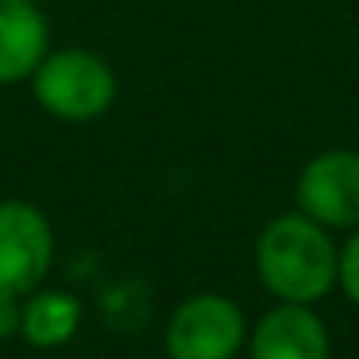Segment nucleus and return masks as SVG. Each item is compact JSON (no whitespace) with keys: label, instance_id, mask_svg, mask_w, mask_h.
<instances>
[{"label":"nucleus","instance_id":"obj_3","mask_svg":"<svg viewBox=\"0 0 359 359\" xmlns=\"http://www.w3.org/2000/svg\"><path fill=\"white\" fill-rule=\"evenodd\" d=\"M248 348V317L228 294H189L166 320L170 359H236Z\"/></svg>","mask_w":359,"mask_h":359},{"label":"nucleus","instance_id":"obj_7","mask_svg":"<svg viewBox=\"0 0 359 359\" xmlns=\"http://www.w3.org/2000/svg\"><path fill=\"white\" fill-rule=\"evenodd\" d=\"M50 50V24L35 0H0V86H24Z\"/></svg>","mask_w":359,"mask_h":359},{"label":"nucleus","instance_id":"obj_5","mask_svg":"<svg viewBox=\"0 0 359 359\" xmlns=\"http://www.w3.org/2000/svg\"><path fill=\"white\" fill-rule=\"evenodd\" d=\"M297 212L313 217L328 232L359 228V151L328 147L302 166L294 182Z\"/></svg>","mask_w":359,"mask_h":359},{"label":"nucleus","instance_id":"obj_2","mask_svg":"<svg viewBox=\"0 0 359 359\" xmlns=\"http://www.w3.org/2000/svg\"><path fill=\"white\" fill-rule=\"evenodd\" d=\"M32 97L47 116L62 124H89L101 120L116 104L120 81L109 58L89 47H58L47 50L35 74L27 78Z\"/></svg>","mask_w":359,"mask_h":359},{"label":"nucleus","instance_id":"obj_10","mask_svg":"<svg viewBox=\"0 0 359 359\" xmlns=\"http://www.w3.org/2000/svg\"><path fill=\"white\" fill-rule=\"evenodd\" d=\"M20 325H24V297L0 290V344L20 336Z\"/></svg>","mask_w":359,"mask_h":359},{"label":"nucleus","instance_id":"obj_6","mask_svg":"<svg viewBox=\"0 0 359 359\" xmlns=\"http://www.w3.org/2000/svg\"><path fill=\"white\" fill-rule=\"evenodd\" d=\"M248 359H332V332L313 305L278 302L248 328Z\"/></svg>","mask_w":359,"mask_h":359},{"label":"nucleus","instance_id":"obj_9","mask_svg":"<svg viewBox=\"0 0 359 359\" xmlns=\"http://www.w3.org/2000/svg\"><path fill=\"white\" fill-rule=\"evenodd\" d=\"M336 290L359 309V228H351L340 243V266H336Z\"/></svg>","mask_w":359,"mask_h":359},{"label":"nucleus","instance_id":"obj_8","mask_svg":"<svg viewBox=\"0 0 359 359\" xmlns=\"http://www.w3.org/2000/svg\"><path fill=\"white\" fill-rule=\"evenodd\" d=\"M81 328V302L66 290H32L24 294V336L32 348H62Z\"/></svg>","mask_w":359,"mask_h":359},{"label":"nucleus","instance_id":"obj_4","mask_svg":"<svg viewBox=\"0 0 359 359\" xmlns=\"http://www.w3.org/2000/svg\"><path fill=\"white\" fill-rule=\"evenodd\" d=\"M55 263V228L39 205L24 197L0 201V290L32 294Z\"/></svg>","mask_w":359,"mask_h":359},{"label":"nucleus","instance_id":"obj_1","mask_svg":"<svg viewBox=\"0 0 359 359\" xmlns=\"http://www.w3.org/2000/svg\"><path fill=\"white\" fill-rule=\"evenodd\" d=\"M340 243L305 212H282L255 240V274L274 302L317 305L336 290Z\"/></svg>","mask_w":359,"mask_h":359}]
</instances>
